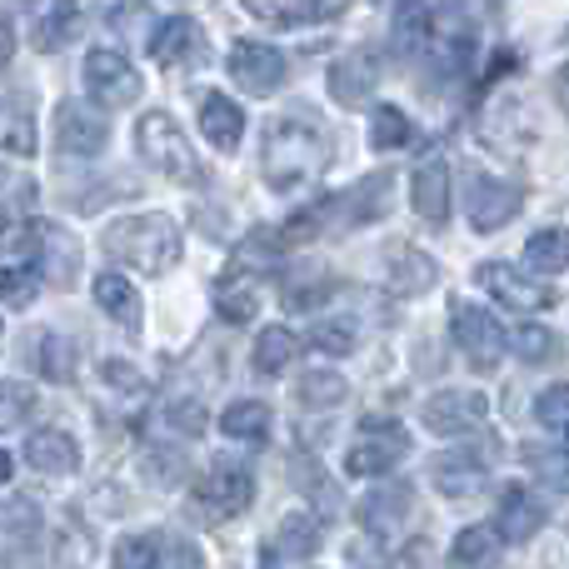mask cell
<instances>
[{"instance_id":"1","label":"cell","mask_w":569,"mask_h":569,"mask_svg":"<svg viewBox=\"0 0 569 569\" xmlns=\"http://www.w3.org/2000/svg\"><path fill=\"white\" fill-rule=\"evenodd\" d=\"M330 166V136L315 120V110H284L276 126L266 130L260 146V170L276 196H295V190L315 186Z\"/></svg>"},{"instance_id":"2","label":"cell","mask_w":569,"mask_h":569,"mask_svg":"<svg viewBox=\"0 0 569 569\" xmlns=\"http://www.w3.org/2000/svg\"><path fill=\"white\" fill-rule=\"evenodd\" d=\"M106 250H110V260H120L130 270L166 276L186 256V240H180L170 216H130V220H110L106 226Z\"/></svg>"},{"instance_id":"3","label":"cell","mask_w":569,"mask_h":569,"mask_svg":"<svg viewBox=\"0 0 569 569\" xmlns=\"http://www.w3.org/2000/svg\"><path fill=\"white\" fill-rule=\"evenodd\" d=\"M136 146H140V156H146V166L160 170L166 180H176V186H206V166L196 160L186 130H180L166 110H150V116L140 120Z\"/></svg>"},{"instance_id":"4","label":"cell","mask_w":569,"mask_h":569,"mask_svg":"<svg viewBox=\"0 0 569 569\" xmlns=\"http://www.w3.org/2000/svg\"><path fill=\"white\" fill-rule=\"evenodd\" d=\"M256 500V480H250L246 465H226L216 460L196 485V510L200 520H236L246 505Z\"/></svg>"},{"instance_id":"5","label":"cell","mask_w":569,"mask_h":569,"mask_svg":"<svg viewBox=\"0 0 569 569\" xmlns=\"http://www.w3.org/2000/svg\"><path fill=\"white\" fill-rule=\"evenodd\" d=\"M450 330H455V345L465 350V360L475 370H495L505 355V330L490 310L480 305H465V300H450Z\"/></svg>"},{"instance_id":"6","label":"cell","mask_w":569,"mask_h":569,"mask_svg":"<svg viewBox=\"0 0 569 569\" xmlns=\"http://www.w3.org/2000/svg\"><path fill=\"white\" fill-rule=\"evenodd\" d=\"M30 250H36V276H46V284L56 290H76L80 280V240L66 226L36 220L30 226Z\"/></svg>"},{"instance_id":"7","label":"cell","mask_w":569,"mask_h":569,"mask_svg":"<svg viewBox=\"0 0 569 569\" xmlns=\"http://www.w3.org/2000/svg\"><path fill=\"white\" fill-rule=\"evenodd\" d=\"M86 90H90V100L96 106H106V110H120V106H130V100H140V76H136V66H130L120 50H90L86 56Z\"/></svg>"},{"instance_id":"8","label":"cell","mask_w":569,"mask_h":569,"mask_svg":"<svg viewBox=\"0 0 569 569\" xmlns=\"http://www.w3.org/2000/svg\"><path fill=\"white\" fill-rule=\"evenodd\" d=\"M56 140H60V156H76V160H96L110 140V120L100 116L96 106H80V100H60L56 106Z\"/></svg>"},{"instance_id":"9","label":"cell","mask_w":569,"mask_h":569,"mask_svg":"<svg viewBox=\"0 0 569 569\" xmlns=\"http://www.w3.org/2000/svg\"><path fill=\"white\" fill-rule=\"evenodd\" d=\"M284 56L276 46H266V40H240L236 50H230V76H236V86L246 90V96H276L284 86Z\"/></svg>"},{"instance_id":"10","label":"cell","mask_w":569,"mask_h":569,"mask_svg":"<svg viewBox=\"0 0 569 569\" xmlns=\"http://www.w3.org/2000/svg\"><path fill=\"white\" fill-rule=\"evenodd\" d=\"M360 430L370 435V440L355 445V450L345 455V470H350V475H385V470H395V465L410 455V435H405L395 420H385V425L380 420H365Z\"/></svg>"},{"instance_id":"11","label":"cell","mask_w":569,"mask_h":569,"mask_svg":"<svg viewBox=\"0 0 569 569\" xmlns=\"http://www.w3.org/2000/svg\"><path fill=\"white\" fill-rule=\"evenodd\" d=\"M475 280H480V290H490L500 305H510V310L520 315H535V310H550L555 305V290L545 280H525L515 276L505 260H485L480 270H475Z\"/></svg>"},{"instance_id":"12","label":"cell","mask_w":569,"mask_h":569,"mask_svg":"<svg viewBox=\"0 0 569 569\" xmlns=\"http://www.w3.org/2000/svg\"><path fill=\"white\" fill-rule=\"evenodd\" d=\"M490 415V400L480 390H440L425 400V430L430 435H460Z\"/></svg>"},{"instance_id":"13","label":"cell","mask_w":569,"mask_h":569,"mask_svg":"<svg viewBox=\"0 0 569 569\" xmlns=\"http://www.w3.org/2000/svg\"><path fill=\"white\" fill-rule=\"evenodd\" d=\"M465 206H470V226L480 230V236H490V230H500L505 220L520 216V190L505 186V180H485L475 176L470 180V196H465Z\"/></svg>"},{"instance_id":"14","label":"cell","mask_w":569,"mask_h":569,"mask_svg":"<svg viewBox=\"0 0 569 569\" xmlns=\"http://www.w3.org/2000/svg\"><path fill=\"white\" fill-rule=\"evenodd\" d=\"M380 50H350V56L335 60L330 70V96L340 100V106H360V100H370V90L380 86Z\"/></svg>"},{"instance_id":"15","label":"cell","mask_w":569,"mask_h":569,"mask_svg":"<svg viewBox=\"0 0 569 569\" xmlns=\"http://www.w3.org/2000/svg\"><path fill=\"white\" fill-rule=\"evenodd\" d=\"M200 50H206V40H200V26L190 16H170L166 26L150 36V60H156V66H170V70L200 60Z\"/></svg>"},{"instance_id":"16","label":"cell","mask_w":569,"mask_h":569,"mask_svg":"<svg viewBox=\"0 0 569 569\" xmlns=\"http://www.w3.org/2000/svg\"><path fill=\"white\" fill-rule=\"evenodd\" d=\"M430 480L440 495L465 500V495H475L485 485V465H480V455H470V450H445L430 460Z\"/></svg>"},{"instance_id":"17","label":"cell","mask_w":569,"mask_h":569,"mask_svg":"<svg viewBox=\"0 0 569 569\" xmlns=\"http://www.w3.org/2000/svg\"><path fill=\"white\" fill-rule=\"evenodd\" d=\"M540 525H545L540 500H535L525 485H510V490L500 495V525H495V535H505V545H525L540 535Z\"/></svg>"},{"instance_id":"18","label":"cell","mask_w":569,"mask_h":569,"mask_svg":"<svg viewBox=\"0 0 569 569\" xmlns=\"http://www.w3.org/2000/svg\"><path fill=\"white\" fill-rule=\"evenodd\" d=\"M26 465L40 475H76L80 470V445L66 430H36L26 440Z\"/></svg>"},{"instance_id":"19","label":"cell","mask_w":569,"mask_h":569,"mask_svg":"<svg viewBox=\"0 0 569 569\" xmlns=\"http://www.w3.org/2000/svg\"><path fill=\"white\" fill-rule=\"evenodd\" d=\"M335 210H340V226H370L390 210V170L380 176H365L350 196H335Z\"/></svg>"},{"instance_id":"20","label":"cell","mask_w":569,"mask_h":569,"mask_svg":"<svg viewBox=\"0 0 569 569\" xmlns=\"http://www.w3.org/2000/svg\"><path fill=\"white\" fill-rule=\"evenodd\" d=\"M440 280V266H435L425 250H415V246H400L390 256V266H385V284H390V295H425L430 284Z\"/></svg>"},{"instance_id":"21","label":"cell","mask_w":569,"mask_h":569,"mask_svg":"<svg viewBox=\"0 0 569 569\" xmlns=\"http://www.w3.org/2000/svg\"><path fill=\"white\" fill-rule=\"evenodd\" d=\"M405 515H410V485H405V480L375 485V490L360 500V525H365V530H375V535L395 530Z\"/></svg>"},{"instance_id":"22","label":"cell","mask_w":569,"mask_h":569,"mask_svg":"<svg viewBox=\"0 0 569 569\" xmlns=\"http://www.w3.org/2000/svg\"><path fill=\"white\" fill-rule=\"evenodd\" d=\"M200 130H206V140L216 150H236L240 136H246V110H240L236 100H226L220 90H210V96L200 100Z\"/></svg>"},{"instance_id":"23","label":"cell","mask_w":569,"mask_h":569,"mask_svg":"<svg viewBox=\"0 0 569 569\" xmlns=\"http://www.w3.org/2000/svg\"><path fill=\"white\" fill-rule=\"evenodd\" d=\"M415 210H420L430 226H445V220H450V170H445L440 156H430L420 170H415Z\"/></svg>"},{"instance_id":"24","label":"cell","mask_w":569,"mask_h":569,"mask_svg":"<svg viewBox=\"0 0 569 569\" xmlns=\"http://www.w3.org/2000/svg\"><path fill=\"white\" fill-rule=\"evenodd\" d=\"M30 365H36L46 380L66 385V380H76V345H70L66 335L40 330V335H30Z\"/></svg>"},{"instance_id":"25","label":"cell","mask_w":569,"mask_h":569,"mask_svg":"<svg viewBox=\"0 0 569 569\" xmlns=\"http://www.w3.org/2000/svg\"><path fill=\"white\" fill-rule=\"evenodd\" d=\"M96 305L110 315L116 325H126V330H140V295L130 290L126 276H96Z\"/></svg>"},{"instance_id":"26","label":"cell","mask_w":569,"mask_h":569,"mask_svg":"<svg viewBox=\"0 0 569 569\" xmlns=\"http://www.w3.org/2000/svg\"><path fill=\"white\" fill-rule=\"evenodd\" d=\"M500 565V535L490 525H470V530L455 540L450 569H495Z\"/></svg>"},{"instance_id":"27","label":"cell","mask_w":569,"mask_h":569,"mask_svg":"<svg viewBox=\"0 0 569 569\" xmlns=\"http://www.w3.org/2000/svg\"><path fill=\"white\" fill-rule=\"evenodd\" d=\"M525 266H530V276H560L569 266V230H540L525 246Z\"/></svg>"},{"instance_id":"28","label":"cell","mask_w":569,"mask_h":569,"mask_svg":"<svg viewBox=\"0 0 569 569\" xmlns=\"http://www.w3.org/2000/svg\"><path fill=\"white\" fill-rule=\"evenodd\" d=\"M345 395H350L345 390V375H335V370H305V380L295 385V400L305 410H335Z\"/></svg>"},{"instance_id":"29","label":"cell","mask_w":569,"mask_h":569,"mask_svg":"<svg viewBox=\"0 0 569 569\" xmlns=\"http://www.w3.org/2000/svg\"><path fill=\"white\" fill-rule=\"evenodd\" d=\"M295 355H300V340H295L290 330H280V325H270V330L256 340V370L260 375H280V370H290Z\"/></svg>"},{"instance_id":"30","label":"cell","mask_w":569,"mask_h":569,"mask_svg":"<svg viewBox=\"0 0 569 569\" xmlns=\"http://www.w3.org/2000/svg\"><path fill=\"white\" fill-rule=\"evenodd\" d=\"M410 140H415V126H410L405 110H395V106L375 110V120H370V146L375 150H405Z\"/></svg>"},{"instance_id":"31","label":"cell","mask_w":569,"mask_h":569,"mask_svg":"<svg viewBox=\"0 0 569 569\" xmlns=\"http://www.w3.org/2000/svg\"><path fill=\"white\" fill-rule=\"evenodd\" d=\"M510 345H515V355H520L525 365H550V360H560V335L545 330V325H520V330L510 335Z\"/></svg>"},{"instance_id":"32","label":"cell","mask_w":569,"mask_h":569,"mask_svg":"<svg viewBox=\"0 0 569 569\" xmlns=\"http://www.w3.org/2000/svg\"><path fill=\"white\" fill-rule=\"evenodd\" d=\"M256 20H266V26H305V20H335L340 16V6H276V0H256V6H246Z\"/></svg>"},{"instance_id":"33","label":"cell","mask_w":569,"mask_h":569,"mask_svg":"<svg viewBox=\"0 0 569 569\" xmlns=\"http://www.w3.org/2000/svg\"><path fill=\"white\" fill-rule=\"evenodd\" d=\"M0 146H6L10 156H30V150H36V120H30V110L20 106V100H10V106L0 110Z\"/></svg>"},{"instance_id":"34","label":"cell","mask_w":569,"mask_h":569,"mask_svg":"<svg viewBox=\"0 0 569 569\" xmlns=\"http://www.w3.org/2000/svg\"><path fill=\"white\" fill-rule=\"evenodd\" d=\"M70 30H76V10L70 6H50L36 16V30H30V46L36 50H60L70 46Z\"/></svg>"},{"instance_id":"35","label":"cell","mask_w":569,"mask_h":569,"mask_svg":"<svg viewBox=\"0 0 569 569\" xmlns=\"http://www.w3.org/2000/svg\"><path fill=\"white\" fill-rule=\"evenodd\" d=\"M280 555H315L320 550V525H315V515H284L280 520V535H276Z\"/></svg>"},{"instance_id":"36","label":"cell","mask_w":569,"mask_h":569,"mask_svg":"<svg viewBox=\"0 0 569 569\" xmlns=\"http://www.w3.org/2000/svg\"><path fill=\"white\" fill-rule=\"evenodd\" d=\"M220 425H226V435H236V440H266L270 410L260 400H240V405H230Z\"/></svg>"},{"instance_id":"37","label":"cell","mask_w":569,"mask_h":569,"mask_svg":"<svg viewBox=\"0 0 569 569\" xmlns=\"http://www.w3.org/2000/svg\"><path fill=\"white\" fill-rule=\"evenodd\" d=\"M110 569H160V535H126L110 555Z\"/></svg>"},{"instance_id":"38","label":"cell","mask_w":569,"mask_h":569,"mask_svg":"<svg viewBox=\"0 0 569 569\" xmlns=\"http://www.w3.org/2000/svg\"><path fill=\"white\" fill-rule=\"evenodd\" d=\"M36 410V390L20 380H0V430H16V425L30 420Z\"/></svg>"},{"instance_id":"39","label":"cell","mask_w":569,"mask_h":569,"mask_svg":"<svg viewBox=\"0 0 569 569\" xmlns=\"http://www.w3.org/2000/svg\"><path fill=\"white\" fill-rule=\"evenodd\" d=\"M140 470L150 475V485H160V490H170V485H180V475H186V455L180 450H146L140 455Z\"/></svg>"},{"instance_id":"40","label":"cell","mask_w":569,"mask_h":569,"mask_svg":"<svg viewBox=\"0 0 569 569\" xmlns=\"http://www.w3.org/2000/svg\"><path fill=\"white\" fill-rule=\"evenodd\" d=\"M355 325L350 320H320V325H310V345L315 350H330V355H345V350H355Z\"/></svg>"},{"instance_id":"41","label":"cell","mask_w":569,"mask_h":569,"mask_svg":"<svg viewBox=\"0 0 569 569\" xmlns=\"http://www.w3.org/2000/svg\"><path fill=\"white\" fill-rule=\"evenodd\" d=\"M535 420L545 430H569V385H550V390L535 400Z\"/></svg>"},{"instance_id":"42","label":"cell","mask_w":569,"mask_h":569,"mask_svg":"<svg viewBox=\"0 0 569 569\" xmlns=\"http://www.w3.org/2000/svg\"><path fill=\"white\" fill-rule=\"evenodd\" d=\"M36 276H30V270H0V300L6 305H30L36 300Z\"/></svg>"},{"instance_id":"43","label":"cell","mask_w":569,"mask_h":569,"mask_svg":"<svg viewBox=\"0 0 569 569\" xmlns=\"http://www.w3.org/2000/svg\"><path fill=\"white\" fill-rule=\"evenodd\" d=\"M525 460H530L535 470H540V480H550L555 490H569V465L560 460V455H550V450H540V445H530V450H525Z\"/></svg>"},{"instance_id":"44","label":"cell","mask_w":569,"mask_h":569,"mask_svg":"<svg viewBox=\"0 0 569 569\" xmlns=\"http://www.w3.org/2000/svg\"><path fill=\"white\" fill-rule=\"evenodd\" d=\"M330 295H335V280L325 276L315 284H290V290H284V305H290V310H315V305L330 300Z\"/></svg>"},{"instance_id":"45","label":"cell","mask_w":569,"mask_h":569,"mask_svg":"<svg viewBox=\"0 0 569 569\" xmlns=\"http://www.w3.org/2000/svg\"><path fill=\"white\" fill-rule=\"evenodd\" d=\"M166 420L176 425V430L186 435V440H190V435H200V430H206V410H200L196 400H176V405H170V410H166Z\"/></svg>"},{"instance_id":"46","label":"cell","mask_w":569,"mask_h":569,"mask_svg":"<svg viewBox=\"0 0 569 569\" xmlns=\"http://www.w3.org/2000/svg\"><path fill=\"white\" fill-rule=\"evenodd\" d=\"M555 100H560V110H565V116H569V66H560V70H555Z\"/></svg>"},{"instance_id":"47","label":"cell","mask_w":569,"mask_h":569,"mask_svg":"<svg viewBox=\"0 0 569 569\" xmlns=\"http://www.w3.org/2000/svg\"><path fill=\"white\" fill-rule=\"evenodd\" d=\"M10 240H16V210L0 200V246H10Z\"/></svg>"},{"instance_id":"48","label":"cell","mask_w":569,"mask_h":569,"mask_svg":"<svg viewBox=\"0 0 569 569\" xmlns=\"http://www.w3.org/2000/svg\"><path fill=\"white\" fill-rule=\"evenodd\" d=\"M170 550H176V569H200V560H196V545H170Z\"/></svg>"},{"instance_id":"49","label":"cell","mask_w":569,"mask_h":569,"mask_svg":"<svg viewBox=\"0 0 569 569\" xmlns=\"http://www.w3.org/2000/svg\"><path fill=\"white\" fill-rule=\"evenodd\" d=\"M6 480H10V455L0 450V485H6Z\"/></svg>"},{"instance_id":"50","label":"cell","mask_w":569,"mask_h":569,"mask_svg":"<svg viewBox=\"0 0 569 569\" xmlns=\"http://www.w3.org/2000/svg\"><path fill=\"white\" fill-rule=\"evenodd\" d=\"M0 515H6V510H0ZM0 525H6V520H0Z\"/></svg>"}]
</instances>
